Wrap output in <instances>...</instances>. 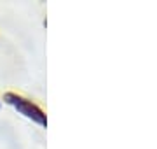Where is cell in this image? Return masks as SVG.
I'll return each instance as SVG.
<instances>
[{"label":"cell","mask_w":157,"mask_h":149,"mask_svg":"<svg viewBox=\"0 0 157 149\" xmlns=\"http://www.w3.org/2000/svg\"><path fill=\"white\" fill-rule=\"evenodd\" d=\"M4 102L9 103V105H12V107H14L19 114H23L25 118H28V119L35 121L37 125L47 126V116H45V112L40 109L37 103L32 102V100L21 97V95H17V93L7 91L6 95H4Z\"/></svg>","instance_id":"6da1fadb"}]
</instances>
